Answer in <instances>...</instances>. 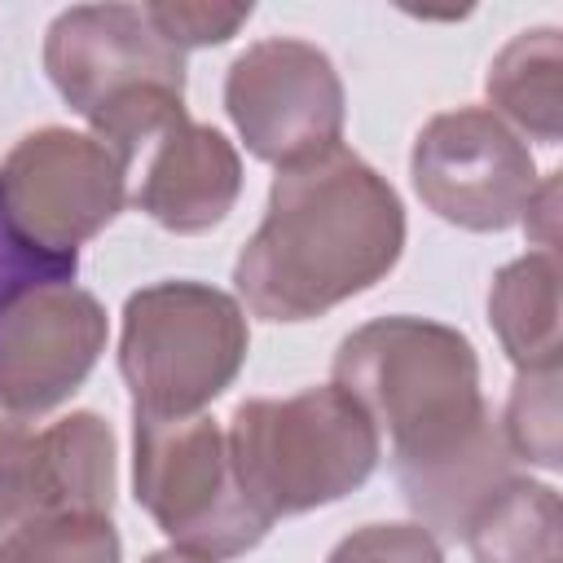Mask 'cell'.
Wrapping results in <instances>:
<instances>
[{
	"label": "cell",
	"instance_id": "obj_13",
	"mask_svg": "<svg viewBox=\"0 0 563 563\" xmlns=\"http://www.w3.org/2000/svg\"><path fill=\"white\" fill-rule=\"evenodd\" d=\"M559 75H563V40L554 26H537V31H519L488 66V101L493 114L510 128L523 132L532 141L559 145L563 136V92H559Z\"/></svg>",
	"mask_w": 563,
	"mask_h": 563
},
{
	"label": "cell",
	"instance_id": "obj_23",
	"mask_svg": "<svg viewBox=\"0 0 563 563\" xmlns=\"http://www.w3.org/2000/svg\"><path fill=\"white\" fill-rule=\"evenodd\" d=\"M145 563H207V559H194V554H185V550L172 545V550H154Z\"/></svg>",
	"mask_w": 563,
	"mask_h": 563
},
{
	"label": "cell",
	"instance_id": "obj_19",
	"mask_svg": "<svg viewBox=\"0 0 563 563\" xmlns=\"http://www.w3.org/2000/svg\"><path fill=\"white\" fill-rule=\"evenodd\" d=\"M145 18L154 22V31L172 44V48H211L238 35V26L251 18V4H207V0H154L141 4Z\"/></svg>",
	"mask_w": 563,
	"mask_h": 563
},
{
	"label": "cell",
	"instance_id": "obj_7",
	"mask_svg": "<svg viewBox=\"0 0 563 563\" xmlns=\"http://www.w3.org/2000/svg\"><path fill=\"white\" fill-rule=\"evenodd\" d=\"M128 202L123 158L92 132H26L0 163L4 220L48 255H79Z\"/></svg>",
	"mask_w": 563,
	"mask_h": 563
},
{
	"label": "cell",
	"instance_id": "obj_18",
	"mask_svg": "<svg viewBox=\"0 0 563 563\" xmlns=\"http://www.w3.org/2000/svg\"><path fill=\"white\" fill-rule=\"evenodd\" d=\"M9 563H119V532L110 515H53L22 537Z\"/></svg>",
	"mask_w": 563,
	"mask_h": 563
},
{
	"label": "cell",
	"instance_id": "obj_16",
	"mask_svg": "<svg viewBox=\"0 0 563 563\" xmlns=\"http://www.w3.org/2000/svg\"><path fill=\"white\" fill-rule=\"evenodd\" d=\"M40 519H53V510L44 497L35 431H26L18 418H0V563L13 559Z\"/></svg>",
	"mask_w": 563,
	"mask_h": 563
},
{
	"label": "cell",
	"instance_id": "obj_6",
	"mask_svg": "<svg viewBox=\"0 0 563 563\" xmlns=\"http://www.w3.org/2000/svg\"><path fill=\"white\" fill-rule=\"evenodd\" d=\"M132 488L158 532L207 563L255 550L273 528L238 488L224 431L202 413H132Z\"/></svg>",
	"mask_w": 563,
	"mask_h": 563
},
{
	"label": "cell",
	"instance_id": "obj_21",
	"mask_svg": "<svg viewBox=\"0 0 563 563\" xmlns=\"http://www.w3.org/2000/svg\"><path fill=\"white\" fill-rule=\"evenodd\" d=\"M75 268H79V255H48V251H40L0 211V312L18 295H26V290H35L44 282H75Z\"/></svg>",
	"mask_w": 563,
	"mask_h": 563
},
{
	"label": "cell",
	"instance_id": "obj_2",
	"mask_svg": "<svg viewBox=\"0 0 563 563\" xmlns=\"http://www.w3.org/2000/svg\"><path fill=\"white\" fill-rule=\"evenodd\" d=\"M405 251V207L352 150L273 176L268 207L233 264L238 303L264 321H312L383 282Z\"/></svg>",
	"mask_w": 563,
	"mask_h": 563
},
{
	"label": "cell",
	"instance_id": "obj_1",
	"mask_svg": "<svg viewBox=\"0 0 563 563\" xmlns=\"http://www.w3.org/2000/svg\"><path fill=\"white\" fill-rule=\"evenodd\" d=\"M334 387L391 435L405 501L435 541L462 537L479 501L515 475L479 391V356L453 325L405 312L356 325L334 352Z\"/></svg>",
	"mask_w": 563,
	"mask_h": 563
},
{
	"label": "cell",
	"instance_id": "obj_17",
	"mask_svg": "<svg viewBox=\"0 0 563 563\" xmlns=\"http://www.w3.org/2000/svg\"><path fill=\"white\" fill-rule=\"evenodd\" d=\"M501 440L510 449V457L537 462L545 471H559V365L550 369H519L515 391L506 400V422H501Z\"/></svg>",
	"mask_w": 563,
	"mask_h": 563
},
{
	"label": "cell",
	"instance_id": "obj_20",
	"mask_svg": "<svg viewBox=\"0 0 563 563\" xmlns=\"http://www.w3.org/2000/svg\"><path fill=\"white\" fill-rule=\"evenodd\" d=\"M325 563H444V550L422 523H365L347 532Z\"/></svg>",
	"mask_w": 563,
	"mask_h": 563
},
{
	"label": "cell",
	"instance_id": "obj_4",
	"mask_svg": "<svg viewBox=\"0 0 563 563\" xmlns=\"http://www.w3.org/2000/svg\"><path fill=\"white\" fill-rule=\"evenodd\" d=\"M224 444L238 488L268 523L343 501L383 457L378 427L334 383L282 400H242L229 418Z\"/></svg>",
	"mask_w": 563,
	"mask_h": 563
},
{
	"label": "cell",
	"instance_id": "obj_9",
	"mask_svg": "<svg viewBox=\"0 0 563 563\" xmlns=\"http://www.w3.org/2000/svg\"><path fill=\"white\" fill-rule=\"evenodd\" d=\"M409 176L418 198L471 233L515 229L541 185L537 158L488 106H457L422 123Z\"/></svg>",
	"mask_w": 563,
	"mask_h": 563
},
{
	"label": "cell",
	"instance_id": "obj_3",
	"mask_svg": "<svg viewBox=\"0 0 563 563\" xmlns=\"http://www.w3.org/2000/svg\"><path fill=\"white\" fill-rule=\"evenodd\" d=\"M44 70L57 97L88 119L128 176L136 154L185 114V53L136 4H75L44 35Z\"/></svg>",
	"mask_w": 563,
	"mask_h": 563
},
{
	"label": "cell",
	"instance_id": "obj_5",
	"mask_svg": "<svg viewBox=\"0 0 563 563\" xmlns=\"http://www.w3.org/2000/svg\"><path fill=\"white\" fill-rule=\"evenodd\" d=\"M251 347L242 303L207 282H154L128 295L119 374L132 413L194 418L242 369Z\"/></svg>",
	"mask_w": 563,
	"mask_h": 563
},
{
	"label": "cell",
	"instance_id": "obj_15",
	"mask_svg": "<svg viewBox=\"0 0 563 563\" xmlns=\"http://www.w3.org/2000/svg\"><path fill=\"white\" fill-rule=\"evenodd\" d=\"M488 321L501 339V352L519 369L559 365V255L528 251L510 260L493 277Z\"/></svg>",
	"mask_w": 563,
	"mask_h": 563
},
{
	"label": "cell",
	"instance_id": "obj_10",
	"mask_svg": "<svg viewBox=\"0 0 563 563\" xmlns=\"http://www.w3.org/2000/svg\"><path fill=\"white\" fill-rule=\"evenodd\" d=\"M106 352V308L75 282H44L0 312V409L18 422L57 409Z\"/></svg>",
	"mask_w": 563,
	"mask_h": 563
},
{
	"label": "cell",
	"instance_id": "obj_11",
	"mask_svg": "<svg viewBox=\"0 0 563 563\" xmlns=\"http://www.w3.org/2000/svg\"><path fill=\"white\" fill-rule=\"evenodd\" d=\"M141 185L132 202L167 233L216 229L242 194V158L224 132L180 114L141 154ZM132 163V167H136Z\"/></svg>",
	"mask_w": 563,
	"mask_h": 563
},
{
	"label": "cell",
	"instance_id": "obj_14",
	"mask_svg": "<svg viewBox=\"0 0 563 563\" xmlns=\"http://www.w3.org/2000/svg\"><path fill=\"white\" fill-rule=\"evenodd\" d=\"M35 457L53 515H110L114 506V435L92 409L66 413L35 431Z\"/></svg>",
	"mask_w": 563,
	"mask_h": 563
},
{
	"label": "cell",
	"instance_id": "obj_22",
	"mask_svg": "<svg viewBox=\"0 0 563 563\" xmlns=\"http://www.w3.org/2000/svg\"><path fill=\"white\" fill-rule=\"evenodd\" d=\"M523 224H528V238L537 242V251H554L559 246V172H550L537 185V194H532V202L523 211Z\"/></svg>",
	"mask_w": 563,
	"mask_h": 563
},
{
	"label": "cell",
	"instance_id": "obj_12",
	"mask_svg": "<svg viewBox=\"0 0 563 563\" xmlns=\"http://www.w3.org/2000/svg\"><path fill=\"white\" fill-rule=\"evenodd\" d=\"M475 563H563V506L550 484L510 475L466 519Z\"/></svg>",
	"mask_w": 563,
	"mask_h": 563
},
{
	"label": "cell",
	"instance_id": "obj_8",
	"mask_svg": "<svg viewBox=\"0 0 563 563\" xmlns=\"http://www.w3.org/2000/svg\"><path fill=\"white\" fill-rule=\"evenodd\" d=\"M224 110L246 150L277 172L312 163L343 141V79L295 35L255 40L224 75Z\"/></svg>",
	"mask_w": 563,
	"mask_h": 563
}]
</instances>
